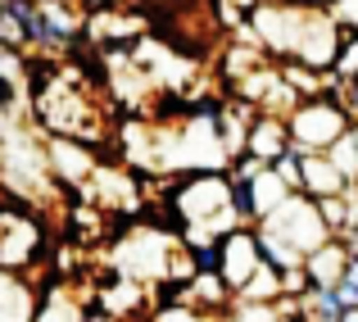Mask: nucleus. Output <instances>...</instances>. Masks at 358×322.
<instances>
[{
  "mask_svg": "<svg viewBox=\"0 0 358 322\" xmlns=\"http://www.w3.org/2000/svg\"><path fill=\"white\" fill-rule=\"evenodd\" d=\"M290 127V146L304 150V155H322L331 150L341 136H350L354 127V109L345 105L341 91H322V96H304L295 109L286 113Z\"/></svg>",
  "mask_w": 358,
  "mask_h": 322,
  "instance_id": "f257e3e1",
  "label": "nucleus"
},
{
  "mask_svg": "<svg viewBox=\"0 0 358 322\" xmlns=\"http://www.w3.org/2000/svg\"><path fill=\"white\" fill-rule=\"evenodd\" d=\"M304 23H308V5H295V0H259L254 14L245 18V32L268 50V59H295Z\"/></svg>",
  "mask_w": 358,
  "mask_h": 322,
  "instance_id": "f03ea898",
  "label": "nucleus"
},
{
  "mask_svg": "<svg viewBox=\"0 0 358 322\" xmlns=\"http://www.w3.org/2000/svg\"><path fill=\"white\" fill-rule=\"evenodd\" d=\"M259 227H263V232H272V236H281L286 245H295L299 254H308V250H317L322 241H331V227H327L317 200H313V195H304V191H290L286 204H277V209L263 218Z\"/></svg>",
  "mask_w": 358,
  "mask_h": 322,
  "instance_id": "7ed1b4c3",
  "label": "nucleus"
},
{
  "mask_svg": "<svg viewBox=\"0 0 358 322\" xmlns=\"http://www.w3.org/2000/svg\"><path fill=\"white\" fill-rule=\"evenodd\" d=\"M41 259H45V227L36 223L32 214L5 204V209H0V268L23 272Z\"/></svg>",
  "mask_w": 358,
  "mask_h": 322,
  "instance_id": "20e7f679",
  "label": "nucleus"
},
{
  "mask_svg": "<svg viewBox=\"0 0 358 322\" xmlns=\"http://www.w3.org/2000/svg\"><path fill=\"white\" fill-rule=\"evenodd\" d=\"M231 195H236V209H241L245 223L259 227L263 218L277 209V204H286L290 186L277 177V168H272V164H263L254 177H231Z\"/></svg>",
  "mask_w": 358,
  "mask_h": 322,
  "instance_id": "39448f33",
  "label": "nucleus"
},
{
  "mask_svg": "<svg viewBox=\"0 0 358 322\" xmlns=\"http://www.w3.org/2000/svg\"><path fill=\"white\" fill-rule=\"evenodd\" d=\"M263 268V250H259V227L254 223H241L231 227L227 236L218 241V272L227 277L231 290H241L254 272Z\"/></svg>",
  "mask_w": 358,
  "mask_h": 322,
  "instance_id": "423d86ee",
  "label": "nucleus"
},
{
  "mask_svg": "<svg viewBox=\"0 0 358 322\" xmlns=\"http://www.w3.org/2000/svg\"><path fill=\"white\" fill-rule=\"evenodd\" d=\"M341 41H345V32L331 23V14H327V9H308L304 36H299V46H295V59L308 64V69H317V73H331L336 59H341Z\"/></svg>",
  "mask_w": 358,
  "mask_h": 322,
  "instance_id": "0eeeda50",
  "label": "nucleus"
},
{
  "mask_svg": "<svg viewBox=\"0 0 358 322\" xmlns=\"http://www.w3.org/2000/svg\"><path fill=\"white\" fill-rule=\"evenodd\" d=\"M281 150H290L286 113L259 109V113H254V122H250V136H245V155H254V159H263V164H272Z\"/></svg>",
  "mask_w": 358,
  "mask_h": 322,
  "instance_id": "6e6552de",
  "label": "nucleus"
},
{
  "mask_svg": "<svg viewBox=\"0 0 358 322\" xmlns=\"http://www.w3.org/2000/svg\"><path fill=\"white\" fill-rule=\"evenodd\" d=\"M345 268H350V245L341 236L322 241L317 250L304 254V272H308V286H341L345 281Z\"/></svg>",
  "mask_w": 358,
  "mask_h": 322,
  "instance_id": "1a4fd4ad",
  "label": "nucleus"
},
{
  "mask_svg": "<svg viewBox=\"0 0 358 322\" xmlns=\"http://www.w3.org/2000/svg\"><path fill=\"white\" fill-rule=\"evenodd\" d=\"M345 173L331 164V155H304V177H299V191L313 195V200H327V195H341L345 191Z\"/></svg>",
  "mask_w": 358,
  "mask_h": 322,
  "instance_id": "9d476101",
  "label": "nucleus"
},
{
  "mask_svg": "<svg viewBox=\"0 0 358 322\" xmlns=\"http://www.w3.org/2000/svg\"><path fill=\"white\" fill-rule=\"evenodd\" d=\"M259 250H263V263H268V268H277V272H290V268H299V263H304V254H299L295 245H286L281 236L263 232V227H259Z\"/></svg>",
  "mask_w": 358,
  "mask_h": 322,
  "instance_id": "9b49d317",
  "label": "nucleus"
},
{
  "mask_svg": "<svg viewBox=\"0 0 358 322\" xmlns=\"http://www.w3.org/2000/svg\"><path fill=\"white\" fill-rule=\"evenodd\" d=\"M150 322H227V318H218V314H204V309H195V304H186V300L168 295V300H159V304H155V314H150Z\"/></svg>",
  "mask_w": 358,
  "mask_h": 322,
  "instance_id": "f8f14e48",
  "label": "nucleus"
},
{
  "mask_svg": "<svg viewBox=\"0 0 358 322\" xmlns=\"http://www.w3.org/2000/svg\"><path fill=\"white\" fill-rule=\"evenodd\" d=\"M236 300H259V304H268V300H281V272L263 263V268L236 290Z\"/></svg>",
  "mask_w": 358,
  "mask_h": 322,
  "instance_id": "ddd939ff",
  "label": "nucleus"
},
{
  "mask_svg": "<svg viewBox=\"0 0 358 322\" xmlns=\"http://www.w3.org/2000/svg\"><path fill=\"white\" fill-rule=\"evenodd\" d=\"M227 322H286V318H281V300H268V304H259V300H236Z\"/></svg>",
  "mask_w": 358,
  "mask_h": 322,
  "instance_id": "4468645a",
  "label": "nucleus"
},
{
  "mask_svg": "<svg viewBox=\"0 0 358 322\" xmlns=\"http://www.w3.org/2000/svg\"><path fill=\"white\" fill-rule=\"evenodd\" d=\"M336 82L341 87H354L358 82V32H345V41H341V59H336Z\"/></svg>",
  "mask_w": 358,
  "mask_h": 322,
  "instance_id": "2eb2a0df",
  "label": "nucleus"
},
{
  "mask_svg": "<svg viewBox=\"0 0 358 322\" xmlns=\"http://www.w3.org/2000/svg\"><path fill=\"white\" fill-rule=\"evenodd\" d=\"M272 168H277V177L290 186V191H299V177H304V150H281L277 159H272Z\"/></svg>",
  "mask_w": 358,
  "mask_h": 322,
  "instance_id": "dca6fc26",
  "label": "nucleus"
},
{
  "mask_svg": "<svg viewBox=\"0 0 358 322\" xmlns=\"http://www.w3.org/2000/svg\"><path fill=\"white\" fill-rule=\"evenodd\" d=\"M327 155H331V164L345 173V182H358V146H354V136H341Z\"/></svg>",
  "mask_w": 358,
  "mask_h": 322,
  "instance_id": "f3484780",
  "label": "nucleus"
},
{
  "mask_svg": "<svg viewBox=\"0 0 358 322\" xmlns=\"http://www.w3.org/2000/svg\"><path fill=\"white\" fill-rule=\"evenodd\" d=\"M327 14H331V23L341 32H358V0H331Z\"/></svg>",
  "mask_w": 358,
  "mask_h": 322,
  "instance_id": "a211bd4d",
  "label": "nucleus"
},
{
  "mask_svg": "<svg viewBox=\"0 0 358 322\" xmlns=\"http://www.w3.org/2000/svg\"><path fill=\"white\" fill-rule=\"evenodd\" d=\"M336 295H341V304H345V309H354V304H358V286H354V281H341V286H336Z\"/></svg>",
  "mask_w": 358,
  "mask_h": 322,
  "instance_id": "6ab92c4d",
  "label": "nucleus"
},
{
  "mask_svg": "<svg viewBox=\"0 0 358 322\" xmlns=\"http://www.w3.org/2000/svg\"><path fill=\"white\" fill-rule=\"evenodd\" d=\"M341 96H345V105H350V109H354V118H358V82H354V87H345Z\"/></svg>",
  "mask_w": 358,
  "mask_h": 322,
  "instance_id": "aec40b11",
  "label": "nucleus"
},
{
  "mask_svg": "<svg viewBox=\"0 0 358 322\" xmlns=\"http://www.w3.org/2000/svg\"><path fill=\"white\" fill-rule=\"evenodd\" d=\"M345 281H354V286H358V254H350V268H345Z\"/></svg>",
  "mask_w": 358,
  "mask_h": 322,
  "instance_id": "412c9836",
  "label": "nucleus"
},
{
  "mask_svg": "<svg viewBox=\"0 0 358 322\" xmlns=\"http://www.w3.org/2000/svg\"><path fill=\"white\" fill-rule=\"evenodd\" d=\"M295 5H308V9H327L331 0H295Z\"/></svg>",
  "mask_w": 358,
  "mask_h": 322,
  "instance_id": "4be33fe9",
  "label": "nucleus"
},
{
  "mask_svg": "<svg viewBox=\"0 0 358 322\" xmlns=\"http://www.w3.org/2000/svg\"><path fill=\"white\" fill-rule=\"evenodd\" d=\"M341 322H358V304H354V309H345V314H341Z\"/></svg>",
  "mask_w": 358,
  "mask_h": 322,
  "instance_id": "5701e85b",
  "label": "nucleus"
},
{
  "mask_svg": "<svg viewBox=\"0 0 358 322\" xmlns=\"http://www.w3.org/2000/svg\"><path fill=\"white\" fill-rule=\"evenodd\" d=\"M350 136H354V146H358V118H354V127H350Z\"/></svg>",
  "mask_w": 358,
  "mask_h": 322,
  "instance_id": "b1692460",
  "label": "nucleus"
}]
</instances>
